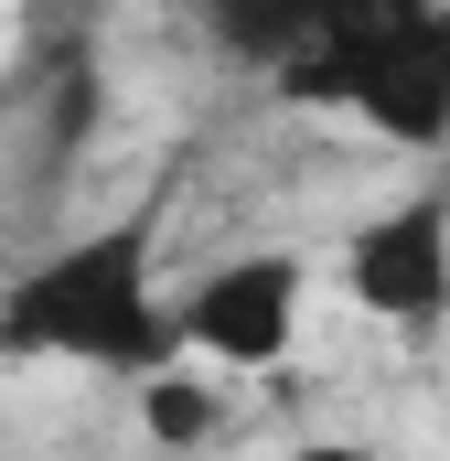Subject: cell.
<instances>
[{
  "label": "cell",
  "instance_id": "6",
  "mask_svg": "<svg viewBox=\"0 0 450 461\" xmlns=\"http://www.w3.org/2000/svg\"><path fill=\"white\" fill-rule=\"evenodd\" d=\"M140 429H150L161 451H204V440H215V397L161 365V375H140Z\"/></svg>",
  "mask_w": 450,
  "mask_h": 461
},
{
  "label": "cell",
  "instance_id": "4",
  "mask_svg": "<svg viewBox=\"0 0 450 461\" xmlns=\"http://www.w3.org/2000/svg\"><path fill=\"white\" fill-rule=\"evenodd\" d=\"M343 290H354L375 322H397V333L450 322V204L440 194H408V204L364 215L354 247H343Z\"/></svg>",
  "mask_w": 450,
  "mask_h": 461
},
{
  "label": "cell",
  "instance_id": "3",
  "mask_svg": "<svg viewBox=\"0 0 450 461\" xmlns=\"http://www.w3.org/2000/svg\"><path fill=\"white\" fill-rule=\"evenodd\" d=\"M172 322H183V354H215L225 375H268L290 333H301V258L290 247H257V258H215L183 301H172Z\"/></svg>",
  "mask_w": 450,
  "mask_h": 461
},
{
  "label": "cell",
  "instance_id": "1",
  "mask_svg": "<svg viewBox=\"0 0 450 461\" xmlns=\"http://www.w3.org/2000/svg\"><path fill=\"white\" fill-rule=\"evenodd\" d=\"M0 354L11 365H97V375H161L183 354L172 301L150 290V226L118 215L97 236H65L0 290Z\"/></svg>",
  "mask_w": 450,
  "mask_h": 461
},
{
  "label": "cell",
  "instance_id": "7",
  "mask_svg": "<svg viewBox=\"0 0 450 461\" xmlns=\"http://www.w3.org/2000/svg\"><path fill=\"white\" fill-rule=\"evenodd\" d=\"M290 461H375V451H354V440H311V451H290Z\"/></svg>",
  "mask_w": 450,
  "mask_h": 461
},
{
  "label": "cell",
  "instance_id": "5",
  "mask_svg": "<svg viewBox=\"0 0 450 461\" xmlns=\"http://www.w3.org/2000/svg\"><path fill=\"white\" fill-rule=\"evenodd\" d=\"M311 11H322V0H194V22L215 32L225 54H236V65H268V76H279V65L301 54Z\"/></svg>",
  "mask_w": 450,
  "mask_h": 461
},
{
  "label": "cell",
  "instance_id": "2",
  "mask_svg": "<svg viewBox=\"0 0 450 461\" xmlns=\"http://www.w3.org/2000/svg\"><path fill=\"white\" fill-rule=\"evenodd\" d=\"M290 108H354L397 150L450 140V0H322L279 65Z\"/></svg>",
  "mask_w": 450,
  "mask_h": 461
}]
</instances>
